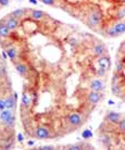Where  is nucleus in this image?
Returning a JSON list of instances; mask_svg holds the SVG:
<instances>
[{
	"label": "nucleus",
	"instance_id": "nucleus-1",
	"mask_svg": "<svg viewBox=\"0 0 125 150\" xmlns=\"http://www.w3.org/2000/svg\"><path fill=\"white\" fill-rule=\"evenodd\" d=\"M101 22H102V15L99 9H93L86 16V23L91 28L99 27L101 25Z\"/></svg>",
	"mask_w": 125,
	"mask_h": 150
},
{
	"label": "nucleus",
	"instance_id": "nucleus-2",
	"mask_svg": "<svg viewBox=\"0 0 125 150\" xmlns=\"http://www.w3.org/2000/svg\"><path fill=\"white\" fill-rule=\"evenodd\" d=\"M87 100L93 105H96L97 103H99V102L102 100V95H101V93L90 90L87 94Z\"/></svg>",
	"mask_w": 125,
	"mask_h": 150
},
{
	"label": "nucleus",
	"instance_id": "nucleus-3",
	"mask_svg": "<svg viewBox=\"0 0 125 150\" xmlns=\"http://www.w3.org/2000/svg\"><path fill=\"white\" fill-rule=\"evenodd\" d=\"M97 63H98L99 68H101V69H103V70L108 71V70L110 69V65H111L110 58H109L108 56H106V53H105L103 56L99 57L98 61H97Z\"/></svg>",
	"mask_w": 125,
	"mask_h": 150
},
{
	"label": "nucleus",
	"instance_id": "nucleus-4",
	"mask_svg": "<svg viewBox=\"0 0 125 150\" xmlns=\"http://www.w3.org/2000/svg\"><path fill=\"white\" fill-rule=\"evenodd\" d=\"M89 88L90 90H94V91H98V93H101L103 89H105V85L101 79H93L90 83H89Z\"/></svg>",
	"mask_w": 125,
	"mask_h": 150
},
{
	"label": "nucleus",
	"instance_id": "nucleus-5",
	"mask_svg": "<svg viewBox=\"0 0 125 150\" xmlns=\"http://www.w3.org/2000/svg\"><path fill=\"white\" fill-rule=\"evenodd\" d=\"M35 136L39 139H46L50 137V131L47 127L39 126L35 129Z\"/></svg>",
	"mask_w": 125,
	"mask_h": 150
},
{
	"label": "nucleus",
	"instance_id": "nucleus-6",
	"mask_svg": "<svg viewBox=\"0 0 125 150\" xmlns=\"http://www.w3.org/2000/svg\"><path fill=\"white\" fill-rule=\"evenodd\" d=\"M68 122L70 125H72L74 127L76 126H80L82 124V116L78 113H72L68 116Z\"/></svg>",
	"mask_w": 125,
	"mask_h": 150
},
{
	"label": "nucleus",
	"instance_id": "nucleus-7",
	"mask_svg": "<svg viewBox=\"0 0 125 150\" xmlns=\"http://www.w3.org/2000/svg\"><path fill=\"white\" fill-rule=\"evenodd\" d=\"M4 23L10 28V30H14L19 27V20L13 18V16H11V15L8 16L7 19L4 21Z\"/></svg>",
	"mask_w": 125,
	"mask_h": 150
},
{
	"label": "nucleus",
	"instance_id": "nucleus-8",
	"mask_svg": "<svg viewBox=\"0 0 125 150\" xmlns=\"http://www.w3.org/2000/svg\"><path fill=\"white\" fill-rule=\"evenodd\" d=\"M93 53L97 57L103 56V54L106 53V47H105V45L101 44V42H97V44H95L94 47H93Z\"/></svg>",
	"mask_w": 125,
	"mask_h": 150
},
{
	"label": "nucleus",
	"instance_id": "nucleus-9",
	"mask_svg": "<svg viewBox=\"0 0 125 150\" xmlns=\"http://www.w3.org/2000/svg\"><path fill=\"white\" fill-rule=\"evenodd\" d=\"M112 27H113V30H115V33H117L118 36L124 34L125 33V21H118V22H115L114 24H112Z\"/></svg>",
	"mask_w": 125,
	"mask_h": 150
},
{
	"label": "nucleus",
	"instance_id": "nucleus-10",
	"mask_svg": "<svg viewBox=\"0 0 125 150\" xmlns=\"http://www.w3.org/2000/svg\"><path fill=\"white\" fill-rule=\"evenodd\" d=\"M121 119H122L121 114L118 112H113V111H112V112H109L108 115H107V120L111 124H118Z\"/></svg>",
	"mask_w": 125,
	"mask_h": 150
},
{
	"label": "nucleus",
	"instance_id": "nucleus-11",
	"mask_svg": "<svg viewBox=\"0 0 125 150\" xmlns=\"http://www.w3.org/2000/svg\"><path fill=\"white\" fill-rule=\"evenodd\" d=\"M15 70H16V72H18L20 75H22V76H25L26 73L28 72V68H27V65L26 64L22 63V62H18V63H15Z\"/></svg>",
	"mask_w": 125,
	"mask_h": 150
},
{
	"label": "nucleus",
	"instance_id": "nucleus-12",
	"mask_svg": "<svg viewBox=\"0 0 125 150\" xmlns=\"http://www.w3.org/2000/svg\"><path fill=\"white\" fill-rule=\"evenodd\" d=\"M30 18L34 20H42L45 18V12H42V10H32L30 12Z\"/></svg>",
	"mask_w": 125,
	"mask_h": 150
},
{
	"label": "nucleus",
	"instance_id": "nucleus-13",
	"mask_svg": "<svg viewBox=\"0 0 125 150\" xmlns=\"http://www.w3.org/2000/svg\"><path fill=\"white\" fill-rule=\"evenodd\" d=\"M6 105H7V109H10V110H13L15 108V98L14 96H12V95H9L6 99Z\"/></svg>",
	"mask_w": 125,
	"mask_h": 150
},
{
	"label": "nucleus",
	"instance_id": "nucleus-14",
	"mask_svg": "<svg viewBox=\"0 0 125 150\" xmlns=\"http://www.w3.org/2000/svg\"><path fill=\"white\" fill-rule=\"evenodd\" d=\"M32 103V96L28 93H24L22 96V105L25 108H28Z\"/></svg>",
	"mask_w": 125,
	"mask_h": 150
},
{
	"label": "nucleus",
	"instance_id": "nucleus-15",
	"mask_svg": "<svg viewBox=\"0 0 125 150\" xmlns=\"http://www.w3.org/2000/svg\"><path fill=\"white\" fill-rule=\"evenodd\" d=\"M10 28L4 24V22L0 23V37H8L10 34Z\"/></svg>",
	"mask_w": 125,
	"mask_h": 150
},
{
	"label": "nucleus",
	"instance_id": "nucleus-16",
	"mask_svg": "<svg viewBox=\"0 0 125 150\" xmlns=\"http://www.w3.org/2000/svg\"><path fill=\"white\" fill-rule=\"evenodd\" d=\"M11 115H13L12 110L4 109V110H2V111H1V113H0V120L2 121V122H4V121H7Z\"/></svg>",
	"mask_w": 125,
	"mask_h": 150
},
{
	"label": "nucleus",
	"instance_id": "nucleus-17",
	"mask_svg": "<svg viewBox=\"0 0 125 150\" xmlns=\"http://www.w3.org/2000/svg\"><path fill=\"white\" fill-rule=\"evenodd\" d=\"M24 14H25V10L24 9H16V10H14V11L11 12V16H13V18H15V19H21V18H23L24 16Z\"/></svg>",
	"mask_w": 125,
	"mask_h": 150
},
{
	"label": "nucleus",
	"instance_id": "nucleus-18",
	"mask_svg": "<svg viewBox=\"0 0 125 150\" xmlns=\"http://www.w3.org/2000/svg\"><path fill=\"white\" fill-rule=\"evenodd\" d=\"M7 53L9 58L11 59V60H15V58L18 57V52H16V49L14 48H9L7 50Z\"/></svg>",
	"mask_w": 125,
	"mask_h": 150
},
{
	"label": "nucleus",
	"instance_id": "nucleus-19",
	"mask_svg": "<svg viewBox=\"0 0 125 150\" xmlns=\"http://www.w3.org/2000/svg\"><path fill=\"white\" fill-rule=\"evenodd\" d=\"M14 121H15V117H14V114H13V115L10 116L7 121H4V125H7V126H13Z\"/></svg>",
	"mask_w": 125,
	"mask_h": 150
},
{
	"label": "nucleus",
	"instance_id": "nucleus-20",
	"mask_svg": "<svg viewBox=\"0 0 125 150\" xmlns=\"http://www.w3.org/2000/svg\"><path fill=\"white\" fill-rule=\"evenodd\" d=\"M118 125H119V129H120V132L125 133V119H121L120 122L118 123Z\"/></svg>",
	"mask_w": 125,
	"mask_h": 150
},
{
	"label": "nucleus",
	"instance_id": "nucleus-21",
	"mask_svg": "<svg viewBox=\"0 0 125 150\" xmlns=\"http://www.w3.org/2000/svg\"><path fill=\"white\" fill-rule=\"evenodd\" d=\"M7 109V105H6V100L4 99H0V111Z\"/></svg>",
	"mask_w": 125,
	"mask_h": 150
},
{
	"label": "nucleus",
	"instance_id": "nucleus-22",
	"mask_svg": "<svg viewBox=\"0 0 125 150\" xmlns=\"http://www.w3.org/2000/svg\"><path fill=\"white\" fill-rule=\"evenodd\" d=\"M42 2L47 4V6H53L54 2H56V0H42Z\"/></svg>",
	"mask_w": 125,
	"mask_h": 150
},
{
	"label": "nucleus",
	"instance_id": "nucleus-23",
	"mask_svg": "<svg viewBox=\"0 0 125 150\" xmlns=\"http://www.w3.org/2000/svg\"><path fill=\"white\" fill-rule=\"evenodd\" d=\"M106 70H103V69L101 68H99L98 69V71H97V74H98V76H103V75L106 74Z\"/></svg>",
	"mask_w": 125,
	"mask_h": 150
},
{
	"label": "nucleus",
	"instance_id": "nucleus-24",
	"mask_svg": "<svg viewBox=\"0 0 125 150\" xmlns=\"http://www.w3.org/2000/svg\"><path fill=\"white\" fill-rule=\"evenodd\" d=\"M122 18H125V8L121 9L120 12H119V19H122Z\"/></svg>",
	"mask_w": 125,
	"mask_h": 150
},
{
	"label": "nucleus",
	"instance_id": "nucleus-25",
	"mask_svg": "<svg viewBox=\"0 0 125 150\" xmlns=\"http://www.w3.org/2000/svg\"><path fill=\"white\" fill-rule=\"evenodd\" d=\"M69 149L76 150V149H83V148H82V146H81V145H73V146H71Z\"/></svg>",
	"mask_w": 125,
	"mask_h": 150
},
{
	"label": "nucleus",
	"instance_id": "nucleus-26",
	"mask_svg": "<svg viewBox=\"0 0 125 150\" xmlns=\"http://www.w3.org/2000/svg\"><path fill=\"white\" fill-rule=\"evenodd\" d=\"M109 142H110V138L108 137V136H103L102 137V143L106 145V144H108L109 145Z\"/></svg>",
	"mask_w": 125,
	"mask_h": 150
},
{
	"label": "nucleus",
	"instance_id": "nucleus-27",
	"mask_svg": "<svg viewBox=\"0 0 125 150\" xmlns=\"http://www.w3.org/2000/svg\"><path fill=\"white\" fill-rule=\"evenodd\" d=\"M39 149H42V150H51V149H54V147H52V146H45V147H42V148H39Z\"/></svg>",
	"mask_w": 125,
	"mask_h": 150
},
{
	"label": "nucleus",
	"instance_id": "nucleus-28",
	"mask_svg": "<svg viewBox=\"0 0 125 150\" xmlns=\"http://www.w3.org/2000/svg\"><path fill=\"white\" fill-rule=\"evenodd\" d=\"M8 4H9V0H0V6H2V7L7 6Z\"/></svg>",
	"mask_w": 125,
	"mask_h": 150
},
{
	"label": "nucleus",
	"instance_id": "nucleus-29",
	"mask_svg": "<svg viewBox=\"0 0 125 150\" xmlns=\"http://www.w3.org/2000/svg\"><path fill=\"white\" fill-rule=\"evenodd\" d=\"M4 76V72H2V69H0V79Z\"/></svg>",
	"mask_w": 125,
	"mask_h": 150
},
{
	"label": "nucleus",
	"instance_id": "nucleus-30",
	"mask_svg": "<svg viewBox=\"0 0 125 150\" xmlns=\"http://www.w3.org/2000/svg\"><path fill=\"white\" fill-rule=\"evenodd\" d=\"M119 1H125V0H119Z\"/></svg>",
	"mask_w": 125,
	"mask_h": 150
},
{
	"label": "nucleus",
	"instance_id": "nucleus-31",
	"mask_svg": "<svg viewBox=\"0 0 125 150\" xmlns=\"http://www.w3.org/2000/svg\"><path fill=\"white\" fill-rule=\"evenodd\" d=\"M124 101H125V99H124Z\"/></svg>",
	"mask_w": 125,
	"mask_h": 150
}]
</instances>
